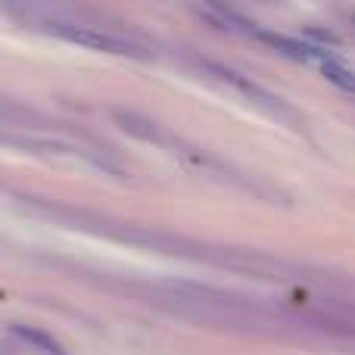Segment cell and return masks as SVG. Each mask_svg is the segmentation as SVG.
<instances>
[{
  "mask_svg": "<svg viewBox=\"0 0 355 355\" xmlns=\"http://www.w3.org/2000/svg\"><path fill=\"white\" fill-rule=\"evenodd\" d=\"M112 119L122 125L125 135L137 137V141H147V144H162L159 128H156V122H150V119L137 116V112H125V110H116L112 112Z\"/></svg>",
  "mask_w": 355,
  "mask_h": 355,
  "instance_id": "6",
  "label": "cell"
},
{
  "mask_svg": "<svg viewBox=\"0 0 355 355\" xmlns=\"http://www.w3.org/2000/svg\"><path fill=\"white\" fill-rule=\"evenodd\" d=\"M202 10H206V16L212 19L218 28H227V31H243V35H252L256 37V31L262 28V25L250 22L246 16H240L237 10H234L227 0H200Z\"/></svg>",
  "mask_w": 355,
  "mask_h": 355,
  "instance_id": "4",
  "label": "cell"
},
{
  "mask_svg": "<svg viewBox=\"0 0 355 355\" xmlns=\"http://www.w3.org/2000/svg\"><path fill=\"white\" fill-rule=\"evenodd\" d=\"M321 75H324L334 87H340V91H346V94H352V97H355V72L349 66H343L337 56L321 60Z\"/></svg>",
  "mask_w": 355,
  "mask_h": 355,
  "instance_id": "7",
  "label": "cell"
},
{
  "mask_svg": "<svg viewBox=\"0 0 355 355\" xmlns=\"http://www.w3.org/2000/svg\"><path fill=\"white\" fill-rule=\"evenodd\" d=\"M206 69L215 75V78L225 81V85H231L234 91L240 94V97H246L250 103H256V106H262V110H268L271 116H290V110L284 106L281 97H275L271 91H265L262 85H256L252 78H246L243 72H237V69H231V66H221V62H206Z\"/></svg>",
  "mask_w": 355,
  "mask_h": 355,
  "instance_id": "2",
  "label": "cell"
},
{
  "mask_svg": "<svg viewBox=\"0 0 355 355\" xmlns=\"http://www.w3.org/2000/svg\"><path fill=\"white\" fill-rule=\"evenodd\" d=\"M12 337H19L25 346H31L35 352L41 355H66L62 349V343L53 337V334H47L44 327H31V324H10Z\"/></svg>",
  "mask_w": 355,
  "mask_h": 355,
  "instance_id": "5",
  "label": "cell"
},
{
  "mask_svg": "<svg viewBox=\"0 0 355 355\" xmlns=\"http://www.w3.org/2000/svg\"><path fill=\"white\" fill-rule=\"evenodd\" d=\"M256 41L268 44L271 50H277L281 56L293 62H309V60H327V53H321V47L315 44H306L302 37H290V35H277V31H268V28H259L256 31Z\"/></svg>",
  "mask_w": 355,
  "mask_h": 355,
  "instance_id": "3",
  "label": "cell"
},
{
  "mask_svg": "<svg viewBox=\"0 0 355 355\" xmlns=\"http://www.w3.org/2000/svg\"><path fill=\"white\" fill-rule=\"evenodd\" d=\"M44 28L53 37L66 44H75V47H87L97 50V53H110V56H128V60H144V50L137 44H131L128 37L110 35L103 28H91V25H75V22H47Z\"/></svg>",
  "mask_w": 355,
  "mask_h": 355,
  "instance_id": "1",
  "label": "cell"
}]
</instances>
